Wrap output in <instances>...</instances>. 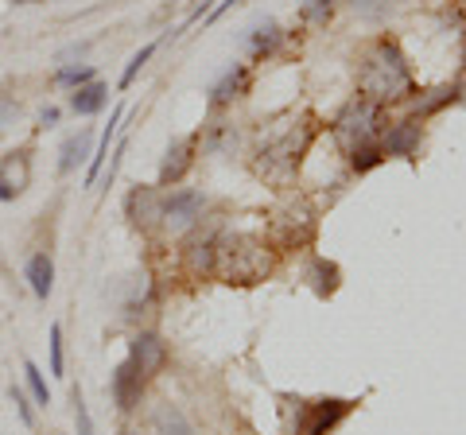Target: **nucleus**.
Masks as SVG:
<instances>
[{
  "mask_svg": "<svg viewBox=\"0 0 466 435\" xmlns=\"http://www.w3.org/2000/svg\"><path fill=\"white\" fill-rule=\"evenodd\" d=\"M97 78V70L90 66V63H63L51 75V82L58 86V90H78V86H86V82H94Z\"/></svg>",
  "mask_w": 466,
  "mask_h": 435,
  "instance_id": "24",
  "label": "nucleus"
},
{
  "mask_svg": "<svg viewBox=\"0 0 466 435\" xmlns=\"http://www.w3.org/2000/svg\"><path fill=\"white\" fill-rule=\"evenodd\" d=\"M319 133L315 121H299V125H288L280 137H272L265 148H260L257 156V171L265 176L268 183L276 187H288L291 179H296V171L303 164V156L311 152V140Z\"/></svg>",
  "mask_w": 466,
  "mask_h": 435,
  "instance_id": "3",
  "label": "nucleus"
},
{
  "mask_svg": "<svg viewBox=\"0 0 466 435\" xmlns=\"http://www.w3.org/2000/svg\"><path fill=\"white\" fill-rule=\"evenodd\" d=\"M296 435H330L342 420L358 409V400L346 397H319V400H296Z\"/></svg>",
  "mask_w": 466,
  "mask_h": 435,
  "instance_id": "6",
  "label": "nucleus"
},
{
  "mask_svg": "<svg viewBox=\"0 0 466 435\" xmlns=\"http://www.w3.org/2000/svg\"><path fill=\"white\" fill-rule=\"evenodd\" d=\"M121 121H125V106H116V109L109 113V125L101 128V140H97V148H94V156H90V164H86V179H82L86 187H97L101 171H106V159H109V140L116 137Z\"/></svg>",
  "mask_w": 466,
  "mask_h": 435,
  "instance_id": "19",
  "label": "nucleus"
},
{
  "mask_svg": "<svg viewBox=\"0 0 466 435\" xmlns=\"http://www.w3.org/2000/svg\"><path fill=\"white\" fill-rule=\"evenodd\" d=\"M32 183V156L27 148H12L0 156V202H16Z\"/></svg>",
  "mask_w": 466,
  "mask_h": 435,
  "instance_id": "11",
  "label": "nucleus"
},
{
  "mask_svg": "<svg viewBox=\"0 0 466 435\" xmlns=\"http://www.w3.org/2000/svg\"><path fill=\"white\" fill-rule=\"evenodd\" d=\"M106 106H109V86L101 78L70 90V113H75V117H97Z\"/></svg>",
  "mask_w": 466,
  "mask_h": 435,
  "instance_id": "18",
  "label": "nucleus"
},
{
  "mask_svg": "<svg viewBox=\"0 0 466 435\" xmlns=\"http://www.w3.org/2000/svg\"><path fill=\"white\" fill-rule=\"evenodd\" d=\"M152 435H195V428L179 404H159L152 412Z\"/></svg>",
  "mask_w": 466,
  "mask_h": 435,
  "instance_id": "22",
  "label": "nucleus"
},
{
  "mask_svg": "<svg viewBox=\"0 0 466 435\" xmlns=\"http://www.w3.org/2000/svg\"><path fill=\"white\" fill-rule=\"evenodd\" d=\"M125 148H128V140H121V144H116V152H113V159H109V167H106V171H101V187H106V191H109V187H113V179H116V171H121V159H125Z\"/></svg>",
  "mask_w": 466,
  "mask_h": 435,
  "instance_id": "32",
  "label": "nucleus"
},
{
  "mask_svg": "<svg viewBox=\"0 0 466 435\" xmlns=\"http://www.w3.org/2000/svg\"><path fill=\"white\" fill-rule=\"evenodd\" d=\"M24 381H27V393H32V400L39 404V409H47V404H51V389H47V377H43V369L35 366L32 358H24Z\"/></svg>",
  "mask_w": 466,
  "mask_h": 435,
  "instance_id": "25",
  "label": "nucleus"
},
{
  "mask_svg": "<svg viewBox=\"0 0 466 435\" xmlns=\"http://www.w3.org/2000/svg\"><path fill=\"white\" fill-rule=\"evenodd\" d=\"M24 280H27V288H32V296L39 303H47L51 292H55V257L43 253V249L32 253L27 257V265H24Z\"/></svg>",
  "mask_w": 466,
  "mask_h": 435,
  "instance_id": "15",
  "label": "nucleus"
},
{
  "mask_svg": "<svg viewBox=\"0 0 466 435\" xmlns=\"http://www.w3.org/2000/svg\"><path fill=\"white\" fill-rule=\"evenodd\" d=\"M202 210H207V198H202L195 187H164V226L167 234H191L202 222Z\"/></svg>",
  "mask_w": 466,
  "mask_h": 435,
  "instance_id": "7",
  "label": "nucleus"
},
{
  "mask_svg": "<svg viewBox=\"0 0 466 435\" xmlns=\"http://www.w3.org/2000/svg\"><path fill=\"white\" fill-rule=\"evenodd\" d=\"M12 5H35V0H12Z\"/></svg>",
  "mask_w": 466,
  "mask_h": 435,
  "instance_id": "35",
  "label": "nucleus"
},
{
  "mask_svg": "<svg viewBox=\"0 0 466 435\" xmlns=\"http://www.w3.org/2000/svg\"><path fill=\"white\" fill-rule=\"evenodd\" d=\"M16 117H20V101L8 97V94H0V128H8Z\"/></svg>",
  "mask_w": 466,
  "mask_h": 435,
  "instance_id": "33",
  "label": "nucleus"
},
{
  "mask_svg": "<svg viewBox=\"0 0 466 435\" xmlns=\"http://www.w3.org/2000/svg\"><path fill=\"white\" fill-rule=\"evenodd\" d=\"M350 8H354L361 20H385L392 0H350Z\"/></svg>",
  "mask_w": 466,
  "mask_h": 435,
  "instance_id": "30",
  "label": "nucleus"
},
{
  "mask_svg": "<svg viewBox=\"0 0 466 435\" xmlns=\"http://www.w3.org/2000/svg\"><path fill=\"white\" fill-rule=\"evenodd\" d=\"M159 51V39H152V43H144V47L133 55V59H128V66H125V75H121V82H116V86H121V90H128V86H133L137 82V75H140V70L144 66H148V59H152V55Z\"/></svg>",
  "mask_w": 466,
  "mask_h": 435,
  "instance_id": "27",
  "label": "nucleus"
},
{
  "mask_svg": "<svg viewBox=\"0 0 466 435\" xmlns=\"http://www.w3.org/2000/svg\"><path fill=\"white\" fill-rule=\"evenodd\" d=\"M198 140H202V128L191 137H179V140L167 144L164 164H159V187H179L187 179V171L195 167V156H198Z\"/></svg>",
  "mask_w": 466,
  "mask_h": 435,
  "instance_id": "8",
  "label": "nucleus"
},
{
  "mask_svg": "<svg viewBox=\"0 0 466 435\" xmlns=\"http://www.w3.org/2000/svg\"><path fill=\"white\" fill-rule=\"evenodd\" d=\"M12 400H16V412L24 420V428H35V412H32V400H27V393L20 385H12Z\"/></svg>",
  "mask_w": 466,
  "mask_h": 435,
  "instance_id": "31",
  "label": "nucleus"
},
{
  "mask_svg": "<svg viewBox=\"0 0 466 435\" xmlns=\"http://www.w3.org/2000/svg\"><path fill=\"white\" fill-rule=\"evenodd\" d=\"M303 280H308V288L319 299H330L342 288V268L334 265V260H327V257H311L308 268H303Z\"/></svg>",
  "mask_w": 466,
  "mask_h": 435,
  "instance_id": "16",
  "label": "nucleus"
},
{
  "mask_svg": "<svg viewBox=\"0 0 466 435\" xmlns=\"http://www.w3.org/2000/svg\"><path fill=\"white\" fill-rule=\"evenodd\" d=\"M144 377L133 361H121V366L113 369V377H109V397H113V404H116V412H137V404H140V397H144Z\"/></svg>",
  "mask_w": 466,
  "mask_h": 435,
  "instance_id": "12",
  "label": "nucleus"
},
{
  "mask_svg": "<svg viewBox=\"0 0 466 435\" xmlns=\"http://www.w3.org/2000/svg\"><path fill=\"white\" fill-rule=\"evenodd\" d=\"M319 234V218L311 207L303 202H288L272 214V226H268V245L276 253H296V249H308Z\"/></svg>",
  "mask_w": 466,
  "mask_h": 435,
  "instance_id": "5",
  "label": "nucleus"
},
{
  "mask_svg": "<svg viewBox=\"0 0 466 435\" xmlns=\"http://www.w3.org/2000/svg\"><path fill=\"white\" fill-rule=\"evenodd\" d=\"M70 404H75V424H78V435H94V416H90V409H86L82 385L70 389Z\"/></svg>",
  "mask_w": 466,
  "mask_h": 435,
  "instance_id": "29",
  "label": "nucleus"
},
{
  "mask_svg": "<svg viewBox=\"0 0 466 435\" xmlns=\"http://www.w3.org/2000/svg\"><path fill=\"white\" fill-rule=\"evenodd\" d=\"M272 245L257 234H218L214 277L226 284H260L272 272Z\"/></svg>",
  "mask_w": 466,
  "mask_h": 435,
  "instance_id": "2",
  "label": "nucleus"
},
{
  "mask_svg": "<svg viewBox=\"0 0 466 435\" xmlns=\"http://www.w3.org/2000/svg\"><path fill=\"white\" fill-rule=\"evenodd\" d=\"M346 164L354 176H370L373 167L385 164V148L381 140H366V144H354V148H346Z\"/></svg>",
  "mask_w": 466,
  "mask_h": 435,
  "instance_id": "23",
  "label": "nucleus"
},
{
  "mask_svg": "<svg viewBox=\"0 0 466 435\" xmlns=\"http://www.w3.org/2000/svg\"><path fill=\"white\" fill-rule=\"evenodd\" d=\"M330 133L334 140L346 148H354V144H366V140H381L385 133V106H377L370 97H350L346 106L339 109V117L330 121Z\"/></svg>",
  "mask_w": 466,
  "mask_h": 435,
  "instance_id": "4",
  "label": "nucleus"
},
{
  "mask_svg": "<svg viewBox=\"0 0 466 435\" xmlns=\"http://www.w3.org/2000/svg\"><path fill=\"white\" fill-rule=\"evenodd\" d=\"M280 43H284V27L280 24H276V20L257 24L253 32H249V55H253V63L272 59V55L280 51Z\"/></svg>",
  "mask_w": 466,
  "mask_h": 435,
  "instance_id": "21",
  "label": "nucleus"
},
{
  "mask_svg": "<svg viewBox=\"0 0 466 435\" xmlns=\"http://www.w3.org/2000/svg\"><path fill=\"white\" fill-rule=\"evenodd\" d=\"M334 8H339V0H299V20L311 27H327Z\"/></svg>",
  "mask_w": 466,
  "mask_h": 435,
  "instance_id": "26",
  "label": "nucleus"
},
{
  "mask_svg": "<svg viewBox=\"0 0 466 435\" xmlns=\"http://www.w3.org/2000/svg\"><path fill=\"white\" fill-rule=\"evenodd\" d=\"M125 210H128V222H133L137 229H159L164 226V187H144L137 183L133 187V195H128L125 202Z\"/></svg>",
  "mask_w": 466,
  "mask_h": 435,
  "instance_id": "9",
  "label": "nucleus"
},
{
  "mask_svg": "<svg viewBox=\"0 0 466 435\" xmlns=\"http://www.w3.org/2000/svg\"><path fill=\"white\" fill-rule=\"evenodd\" d=\"M47 350H51V373H55V377H66V354H63V323H51Z\"/></svg>",
  "mask_w": 466,
  "mask_h": 435,
  "instance_id": "28",
  "label": "nucleus"
},
{
  "mask_svg": "<svg viewBox=\"0 0 466 435\" xmlns=\"http://www.w3.org/2000/svg\"><path fill=\"white\" fill-rule=\"evenodd\" d=\"M249 86H253V66L249 63H233L226 75L210 86V109L214 113L229 109L233 101H241L245 94H249Z\"/></svg>",
  "mask_w": 466,
  "mask_h": 435,
  "instance_id": "14",
  "label": "nucleus"
},
{
  "mask_svg": "<svg viewBox=\"0 0 466 435\" xmlns=\"http://www.w3.org/2000/svg\"><path fill=\"white\" fill-rule=\"evenodd\" d=\"M86 156H94V128L90 125H82L75 137L63 140V148H58V171L70 176V171H75ZM86 164H90V159H86Z\"/></svg>",
  "mask_w": 466,
  "mask_h": 435,
  "instance_id": "20",
  "label": "nucleus"
},
{
  "mask_svg": "<svg viewBox=\"0 0 466 435\" xmlns=\"http://www.w3.org/2000/svg\"><path fill=\"white\" fill-rule=\"evenodd\" d=\"M58 117H63V113H58L55 106H47V109L39 113V128H55V125H58Z\"/></svg>",
  "mask_w": 466,
  "mask_h": 435,
  "instance_id": "34",
  "label": "nucleus"
},
{
  "mask_svg": "<svg viewBox=\"0 0 466 435\" xmlns=\"http://www.w3.org/2000/svg\"><path fill=\"white\" fill-rule=\"evenodd\" d=\"M462 90H466L462 82H447V86H435V90L420 94V97L412 101V113H408V117H416V121H428V117H435V113H443L447 106H455V101L462 97Z\"/></svg>",
  "mask_w": 466,
  "mask_h": 435,
  "instance_id": "17",
  "label": "nucleus"
},
{
  "mask_svg": "<svg viewBox=\"0 0 466 435\" xmlns=\"http://www.w3.org/2000/svg\"><path fill=\"white\" fill-rule=\"evenodd\" d=\"M358 90L361 97L389 106V101H404L416 94V78L408 66L400 43L392 35H377L358 59Z\"/></svg>",
  "mask_w": 466,
  "mask_h": 435,
  "instance_id": "1",
  "label": "nucleus"
},
{
  "mask_svg": "<svg viewBox=\"0 0 466 435\" xmlns=\"http://www.w3.org/2000/svg\"><path fill=\"white\" fill-rule=\"evenodd\" d=\"M128 361H133L144 377H156L167 366V342L159 339L156 330H137V335L128 339Z\"/></svg>",
  "mask_w": 466,
  "mask_h": 435,
  "instance_id": "13",
  "label": "nucleus"
},
{
  "mask_svg": "<svg viewBox=\"0 0 466 435\" xmlns=\"http://www.w3.org/2000/svg\"><path fill=\"white\" fill-rule=\"evenodd\" d=\"M420 140H424V121L416 117H404V121H392L385 125L381 133V148H385V159H416L420 156Z\"/></svg>",
  "mask_w": 466,
  "mask_h": 435,
  "instance_id": "10",
  "label": "nucleus"
}]
</instances>
